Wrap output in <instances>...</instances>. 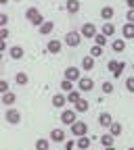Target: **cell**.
I'll return each instance as SVG.
<instances>
[{"mask_svg":"<svg viewBox=\"0 0 134 150\" xmlns=\"http://www.w3.org/2000/svg\"><path fill=\"white\" fill-rule=\"evenodd\" d=\"M73 106H75V108H73L75 112H86L90 104H88V100H84V98H80L78 102H75V104H73Z\"/></svg>","mask_w":134,"mask_h":150,"instance_id":"22","label":"cell"},{"mask_svg":"<svg viewBox=\"0 0 134 150\" xmlns=\"http://www.w3.org/2000/svg\"><path fill=\"white\" fill-rule=\"evenodd\" d=\"M82 98V94H80V90H71V92H67V102H71V104H75Z\"/></svg>","mask_w":134,"mask_h":150,"instance_id":"24","label":"cell"},{"mask_svg":"<svg viewBox=\"0 0 134 150\" xmlns=\"http://www.w3.org/2000/svg\"><path fill=\"white\" fill-rule=\"evenodd\" d=\"M67 104V94H54L52 96V106L54 108H63Z\"/></svg>","mask_w":134,"mask_h":150,"instance_id":"11","label":"cell"},{"mask_svg":"<svg viewBox=\"0 0 134 150\" xmlns=\"http://www.w3.org/2000/svg\"><path fill=\"white\" fill-rule=\"evenodd\" d=\"M107 67H109V71L113 73V71H115V67H118V61H109V65H107Z\"/></svg>","mask_w":134,"mask_h":150,"instance_id":"39","label":"cell"},{"mask_svg":"<svg viewBox=\"0 0 134 150\" xmlns=\"http://www.w3.org/2000/svg\"><path fill=\"white\" fill-rule=\"evenodd\" d=\"M61 90H63V92H71V90H73V81L63 79V81H61Z\"/></svg>","mask_w":134,"mask_h":150,"instance_id":"33","label":"cell"},{"mask_svg":"<svg viewBox=\"0 0 134 150\" xmlns=\"http://www.w3.org/2000/svg\"><path fill=\"white\" fill-rule=\"evenodd\" d=\"M4 50H9V46H6L4 40H0V52H4Z\"/></svg>","mask_w":134,"mask_h":150,"instance_id":"40","label":"cell"},{"mask_svg":"<svg viewBox=\"0 0 134 150\" xmlns=\"http://www.w3.org/2000/svg\"><path fill=\"white\" fill-rule=\"evenodd\" d=\"M101 33H103V35H107V38H111L113 33H115V25H113L111 21H105V23L101 25Z\"/></svg>","mask_w":134,"mask_h":150,"instance_id":"12","label":"cell"},{"mask_svg":"<svg viewBox=\"0 0 134 150\" xmlns=\"http://www.w3.org/2000/svg\"><path fill=\"white\" fill-rule=\"evenodd\" d=\"M101 54H103V48H101V46H97V44H94V46L90 48V56H92V59H99Z\"/></svg>","mask_w":134,"mask_h":150,"instance_id":"30","label":"cell"},{"mask_svg":"<svg viewBox=\"0 0 134 150\" xmlns=\"http://www.w3.org/2000/svg\"><path fill=\"white\" fill-rule=\"evenodd\" d=\"M23 54H25L23 46H17V44H15V46L9 48V56H11L13 61H21V59H23Z\"/></svg>","mask_w":134,"mask_h":150,"instance_id":"8","label":"cell"},{"mask_svg":"<svg viewBox=\"0 0 134 150\" xmlns=\"http://www.w3.org/2000/svg\"><path fill=\"white\" fill-rule=\"evenodd\" d=\"M113 142H115V136H111V134H103V136H101V144H103L105 148L113 146Z\"/></svg>","mask_w":134,"mask_h":150,"instance_id":"26","label":"cell"},{"mask_svg":"<svg viewBox=\"0 0 134 150\" xmlns=\"http://www.w3.org/2000/svg\"><path fill=\"white\" fill-rule=\"evenodd\" d=\"M124 69H126V63H124V61H120V63H118V67H115V71H113V77H120V75L124 73Z\"/></svg>","mask_w":134,"mask_h":150,"instance_id":"31","label":"cell"},{"mask_svg":"<svg viewBox=\"0 0 134 150\" xmlns=\"http://www.w3.org/2000/svg\"><path fill=\"white\" fill-rule=\"evenodd\" d=\"M126 90H128V92H134V75L126 79Z\"/></svg>","mask_w":134,"mask_h":150,"instance_id":"34","label":"cell"},{"mask_svg":"<svg viewBox=\"0 0 134 150\" xmlns=\"http://www.w3.org/2000/svg\"><path fill=\"white\" fill-rule=\"evenodd\" d=\"M105 150H115V148H113V146H109V148H105Z\"/></svg>","mask_w":134,"mask_h":150,"instance_id":"43","label":"cell"},{"mask_svg":"<svg viewBox=\"0 0 134 150\" xmlns=\"http://www.w3.org/2000/svg\"><path fill=\"white\" fill-rule=\"evenodd\" d=\"M63 42H65L67 46L75 48V46H80V42H82V33H80V31H67Z\"/></svg>","mask_w":134,"mask_h":150,"instance_id":"2","label":"cell"},{"mask_svg":"<svg viewBox=\"0 0 134 150\" xmlns=\"http://www.w3.org/2000/svg\"><path fill=\"white\" fill-rule=\"evenodd\" d=\"M101 90H103V94H111V92L115 90V88H113V83H111V81H103Z\"/></svg>","mask_w":134,"mask_h":150,"instance_id":"32","label":"cell"},{"mask_svg":"<svg viewBox=\"0 0 134 150\" xmlns=\"http://www.w3.org/2000/svg\"><path fill=\"white\" fill-rule=\"evenodd\" d=\"M48 148H50V142L46 138H40L36 142V150H48Z\"/></svg>","mask_w":134,"mask_h":150,"instance_id":"28","label":"cell"},{"mask_svg":"<svg viewBox=\"0 0 134 150\" xmlns=\"http://www.w3.org/2000/svg\"><path fill=\"white\" fill-rule=\"evenodd\" d=\"M122 131H124V127H122L120 123H111V125H109V134H111V136H115V138H118Z\"/></svg>","mask_w":134,"mask_h":150,"instance_id":"27","label":"cell"},{"mask_svg":"<svg viewBox=\"0 0 134 150\" xmlns=\"http://www.w3.org/2000/svg\"><path fill=\"white\" fill-rule=\"evenodd\" d=\"M75 115H78V112H75L73 108H65V110L61 112V121H63L65 125H73V123H75Z\"/></svg>","mask_w":134,"mask_h":150,"instance_id":"4","label":"cell"},{"mask_svg":"<svg viewBox=\"0 0 134 150\" xmlns=\"http://www.w3.org/2000/svg\"><path fill=\"white\" fill-rule=\"evenodd\" d=\"M75 146L82 148V150H88V148H90V138H88V136H80L78 142H75Z\"/></svg>","mask_w":134,"mask_h":150,"instance_id":"23","label":"cell"},{"mask_svg":"<svg viewBox=\"0 0 134 150\" xmlns=\"http://www.w3.org/2000/svg\"><path fill=\"white\" fill-rule=\"evenodd\" d=\"M80 0H67V2H65V8H67V13H71V15H75V13H78L80 11Z\"/></svg>","mask_w":134,"mask_h":150,"instance_id":"13","label":"cell"},{"mask_svg":"<svg viewBox=\"0 0 134 150\" xmlns=\"http://www.w3.org/2000/svg\"><path fill=\"white\" fill-rule=\"evenodd\" d=\"M15 102H17V94H15V92H6V94H2V104L13 106Z\"/></svg>","mask_w":134,"mask_h":150,"instance_id":"15","label":"cell"},{"mask_svg":"<svg viewBox=\"0 0 134 150\" xmlns=\"http://www.w3.org/2000/svg\"><path fill=\"white\" fill-rule=\"evenodd\" d=\"M71 134L78 136V138H80V136H86V134H88V125L82 123V121H75V123L71 125Z\"/></svg>","mask_w":134,"mask_h":150,"instance_id":"6","label":"cell"},{"mask_svg":"<svg viewBox=\"0 0 134 150\" xmlns=\"http://www.w3.org/2000/svg\"><path fill=\"white\" fill-rule=\"evenodd\" d=\"M52 29H54V23H52V21H44L40 27H38V31H40L42 35H48V33H52Z\"/></svg>","mask_w":134,"mask_h":150,"instance_id":"17","label":"cell"},{"mask_svg":"<svg viewBox=\"0 0 134 150\" xmlns=\"http://www.w3.org/2000/svg\"><path fill=\"white\" fill-rule=\"evenodd\" d=\"M27 81H29L27 73H23V71L15 73V83H17V86H27Z\"/></svg>","mask_w":134,"mask_h":150,"instance_id":"18","label":"cell"},{"mask_svg":"<svg viewBox=\"0 0 134 150\" xmlns=\"http://www.w3.org/2000/svg\"><path fill=\"white\" fill-rule=\"evenodd\" d=\"M92 88H94V81L90 77H80L78 79V90L80 92H90Z\"/></svg>","mask_w":134,"mask_h":150,"instance_id":"9","label":"cell"},{"mask_svg":"<svg viewBox=\"0 0 134 150\" xmlns=\"http://www.w3.org/2000/svg\"><path fill=\"white\" fill-rule=\"evenodd\" d=\"M73 146H75V142H71V140H69V142L65 144V150H73Z\"/></svg>","mask_w":134,"mask_h":150,"instance_id":"41","label":"cell"},{"mask_svg":"<svg viewBox=\"0 0 134 150\" xmlns=\"http://www.w3.org/2000/svg\"><path fill=\"white\" fill-rule=\"evenodd\" d=\"M128 150H134V148H128Z\"/></svg>","mask_w":134,"mask_h":150,"instance_id":"46","label":"cell"},{"mask_svg":"<svg viewBox=\"0 0 134 150\" xmlns=\"http://www.w3.org/2000/svg\"><path fill=\"white\" fill-rule=\"evenodd\" d=\"M25 17H27V21L32 23V25H36V27H40L42 23H44V17H42V13L38 11V8H27L25 11Z\"/></svg>","mask_w":134,"mask_h":150,"instance_id":"1","label":"cell"},{"mask_svg":"<svg viewBox=\"0 0 134 150\" xmlns=\"http://www.w3.org/2000/svg\"><path fill=\"white\" fill-rule=\"evenodd\" d=\"M4 2H9V0H0V4H4Z\"/></svg>","mask_w":134,"mask_h":150,"instance_id":"44","label":"cell"},{"mask_svg":"<svg viewBox=\"0 0 134 150\" xmlns=\"http://www.w3.org/2000/svg\"><path fill=\"white\" fill-rule=\"evenodd\" d=\"M6 121L11 123V125H19V121H21V112H19L17 108H6Z\"/></svg>","mask_w":134,"mask_h":150,"instance_id":"3","label":"cell"},{"mask_svg":"<svg viewBox=\"0 0 134 150\" xmlns=\"http://www.w3.org/2000/svg\"><path fill=\"white\" fill-rule=\"evenodd\" d=\"M126 4H128V8H134V0H126Z\"/></svg>","mask_w":134,"mask_h":150,"instance_id":"42","label":"cell"},{"mask_svg":"<svg viewBox=\"0 0 134 150\" xmlns=\"http://www.w3.org/2000/svg\"><path fill=\"white\" fill-rule=\"evenodd\" d=\"M9 38V29L6 27H0V40H6Z\"/></svg>","mask_w":134,"mask_h":150,"instance_id":"38","label":"cell"},{"mask_svg":"<svg viewBox=\"0 0 134 150\" xmlns=\"http://www.w3.org/2000/svg\"><path fill=\"white\" fill-rule=\"evenodd\" d=\"M94 44H97V46H101V48H105V46H107V35L97 33V35H94Z\"/></svg>","mask_w":134,"mask_h":150,"instance_id":"29","label":"cell"},{"mask_svg":"<svg viewBox=\"0 0 134 150\" xmlns=\"http://www.w3.org/2000/svg\"><path fill=\"white\" fill-rule=\"evenodd\" d=\"M126 19H128V23H134V8H130L126 13Z\"/></svg>","mask_w":134,"mask_h":150,"instance_id":"37","label":"cell"},{"mask_svg":"<svg viewBox=\"0 0 134 150\" xmlns=\"http://www.w3.org/2000/svg\"><path fill=\"white\" fill-rule=\"evenodd\" d=\"M122 33H124V40H134V23H126L122 27Z\"/></svg>","mask_w":134,"mask_h":150,"instance_id":"14","label":"cell"},{"mask_svg":"<svg viewBox=\"0 0 134 150\" xmlns=\"http://www.w3.org/2000/svg\"><path fill=\"white\" fill-rule=\"evenodd\" d=\"M80 33H82L84 38H90V40H94V35H97L99 31H97V25H94V23H84V27L80 29Z\"/></svg>","mask_w":134,"mask_h":150,"instance_id":"7","label":"cell"},{"mask_svg":"<svg viewBox=\"0 0 134 150\" xmlns=\"http://www.w3.org/2000/svg\"><path fill=\"white\" fill-rule=\"evenodd\" d=\"M61 48H63V42H61V40H50V42L46 44V50H48L50 54H59Z\"/></svg>","mask_w":134,"mask_h":150,"instance_id":"10","label":"cell"},{"mask_svg":"<svg viewBox=\"0 0 134 150\" xmlns=\"http://www.w3.org/2000/svg\"><path fill=\"white\" fill-rule=\"evenodd\" d=\"M115 15V11H113V6H103L101 8V17H103V21H111V17Z\"/></svg>","mask_w":134,"mask_h":150,"instance_id":"21","label":"cell"},{"mask_svg":"<svg viewBox=\"0 0 134 150\" xmlns=\"http://www.w3.org/2000/svg\"><path fill=\"white\" fill-rule=\"evenodd\" d=\"M82 69L84 71H92L94 69V59H92V56H84V59H82Z\"/></svg>","mask_w":134,"mask_h":150,"instance_id":"25","label":"cell"},{"mask_svg":"<svg viewBox=\"0 0 134 150\" xmlns=\"http://www.w3.org/2000/svg\"><path fill=\"white\" fill-rule=\"evenodd\" d=\"M6 92H9V81L0 79V94H6Z\"/></svg>","mask_w":134,"mask_h":150,"instance_id":"35","label":"cell"},{"mask_svg":"<svg viewBox=\"0 0 134 150\" xmlns=\"http://www.w3.org/2000/svg\"><path fill=\"white\" fill-rule=\"evenodd\" d=\"M0 61H2V52H0Z\"/></svg>","mask_w":134,"mask_h":150,"instance_id":"45","label":"cell"},{"mask_svg":"<svg viewBox=\"0 0 134 150\" xmlns=\"http://www.w3.org/2000/svg\"><path fill=\"white\" fill-rule=\"evenodd\" d=\"M111 48H113V52H124L126 50V40H124V38H122V40H113Z\"/></svg>","mask_w":134,"mask_h":150,"instance_id":"20","label":"cell"},{"mask_svg":"<svg viewBox=\"0 0 134 150\" xmlns=\"http://www.w3.org/2000/svg\"><path fill=\"white\" fill-rule=\"evenodd\" d=\"M111 123H113V119H111L109 112H101V115H99V125L101 127H109Z\"/></svg>","mask_w":134,"mask_h":150,"instance_id":"19","label":"cell"},{"mask_svg":"<svg viewBox=\"0 0 134 150\" xmlns=\"http://www.w3.org/2000/svg\"><path fill=\"white\" fill-rule=\"evenodd\" d=\"M6 23H9V15L0 13V27H6Z\"/></svg>","mask_w":134,"mask_h":150,"instance_id":"36","label":"cell"},{"mask_svg":"<svg viewBox=\"0 0 134 150\" xmlns=\"http://www.w3.org/2000/svg\"><path fill=\"white\" fill-rule=\"evenodd\" d=\"M80 77H82L80 67H67V69H65V79H69V81H78Z\"/></svg>","mask_w":134,"mask_h":150,"instance_id":"5","label":"cell"},{"mask_svg":"<svg viewBox=\"0 0 134 150\" xmlns=\"http://www.w3.org/2000/svg\"><path fill=\"white\" fill-rule=\"evenodd\" d=\"M50 142H65V131L63 129H52L50 131Z\"/></svg>","mask_w":134,"mask_h":150,"instance_id":"16","label":"cell"}]
</instances>
